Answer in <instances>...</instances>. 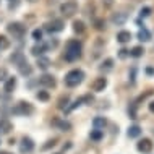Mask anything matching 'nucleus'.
I'll return each instance as SVG.
<instances>
[{
  "label": "nucleus",
  "mask_w": 154,
  "mask_h": 154,
  "mask_svg": "<svg viewBox=\"0 0 154 154\" xmlns=\"http://www.w3.org/2000/svg\"><path fill=\"white\" fill-rule=\"evenodd\" d=\"M83 54V45L78 39H70L65 45V60L66 62H76L78 59H81Z\"/></svg>",
  "instance_id": "obj_1"
},
{
  "label": "nucleus",
  "mask_w": 154,
  "mask_h": 154,
  "mask_svg": "<svg viewBox=\"0 0 154 154\" xmlns=\"http://www.w3.org/2000/svg\"><path fill=\"white\" fill-rule=\"evenodd\" d=\"M83 80H85V72L80 70V68H73L65 75L63 83H65V86H68V88H76L78 85L83 83Z\"/></svg>",
  "instance_id": "obj_2"
},
{
  "label": "nucleus",
  "mask_w": 154,
  "mask_h": 154,
  "mask_svg": "<svg viewBox=\"0 0 154 154\" xmlns=\"http://www.w3.org/2000/svg\"><path fill=\"white\" fill-rule=\"evenodd\" d=\"M11 115H16V117H29V115L34 114V107L32 104L26 102V101H20L18 104H15L10 109Z\"/></svg>",
  "instance_id": "obj_3"
},
{
  "label": "nucleus",
  "mask_w": 154,
  "mask_h": 154,
  "mask_svg": "<svg viewBox=\"0 0 154 154\" xmlns=\"http://www.w3.org/2000/svg\"><path fill=\"white\" fill-rule=\"evenodd\" d=\"M7 31H8V34H11L15 37V39H23V36L26 34V26H24L23 23H18V21H11V23H8V26H7Z\"/></svg>",
  "instance_id": "obj_4"
},
{
  "label": "nucleus",
  "mask_w": 154,
  "mask_h": 154,
  "mask_svg": "<svg viewBox=\"0 0 154 154\" xmlns=\"http://www.w3.org/2000/svg\"><path fill=\"white\" fill-rule=\"evenodd\" d=\"M78 11V3L75 0H66L60 5V13L65 18H72V16Z\"/></svg>",
  "instance_id": "obj_5"
},
{
  "label": "nucleus",
  "mask_w": 154,
  "mask_h": 154,
  "mask_svg": "<svg viewBox=\"0 0 154 154\" xmlns=\"http://www.w3.org/2000/svg\"><path fill=\"white\" fill-rule=\"evenodd\" d=\"M34 151V141L29 136H23L21 143H20V152L21 154H29Z\"/></svg>",
  "instance_id": "obj_6"
},
{
  "label": "nucleus",
  "mask_w": 154,
  "mask_h": 154,
  "mask_svg": "<svg viewBox=\"0 0 154 154\" xmlns=\"http://www.w3.org/2000/svg\"><path fill=\"white\" fill-rule=\"evenodd\" d=\"M63 21L59 18H54L52 21H49V23H45V31L47 32H60V31H63Z\"/></svg>",
  "instance_id": "obj_7"
},
{
  "label": "nucleus",
  "mask_w": 154,
  "mask_h": 154,
  "mask_svg": "<svg viewBox=\"0 0 154 154\" xmlns=\"http://www.w3.org/2000/svg\"><path fill=\"white\" fill-rule=\"evenodd\" d=\"M152 141L149 140V138H143V140H140L138 143H136V149L141 152V154H149L152 151Z\"/></svg>",
  "instance_id": "obj_8"
},
{
  "label": "nucleus",
  "mask_w": 154,
  "mask_h": 154,
  "mask_svg": "<svg viewBox=\"0 0 154 154\" xmlns=\"http://www.w3.org/2000/svg\"><path fill=\"white\" fill-rule=\"evenodd\" d=\"M52 127L59 128L60 131H70L73 125L68 122V120H62V119H54L52 120Z\"/></svg>",
  "instance_id": "obj_9"
},
{
  "label": "nucleus",
  "mask_w": 154,
  "mask_h": 154,
  "mask_svg": "<svg viewBox=\"0 0 154 154\" xmlns=\"http://www.w3.org/2000/svg\"><path fill=\"white\" fill-rule=\"evenodd\" d=\"M39 85L42 88H55L57 81L52 75H42V76H39Z\"/></svg>",
  "instance_id": "obj_10"
},
{
  "label": "nucleus",
  "mask_w": 154,
  "mask_h": 154,
  "mask_svg": "<svg viewBox=\"0 0 154 154\" xmlns=\"http://www.w3.org/2000/svg\"><path fill=\"white\" fill-rule=\"evenodd\" d=\"M127 20H128L127 13H123V11H117V13H112L110 21L114 24H117V26H123V24L127 23Z\"/></svg>",
  "instance_id": "obj_11"
},
{
  "label": "nucleus",
  "mask_w": 154,
  "mask_h": 154,
  "mask_svg": "<svg viewBox=\"0 0 154 154\" xmlns=\"http://www.w3.org/2000/svg\"><path fill=\"white\" fill-rule=\"evenodd\" d=\"M47 51H49V45L41 41V42H37L34 47L31 49V54H32V55H36V57H41V55H44Z\"/></svg>",
  "instance_id": "obj_12"
},
{
  "label": "nucleus",
  "mask_w": 154,
  "mask_h": 154,
  "mask_svg": "<svg viewBox=\"0 0 154 154\" xmlns=\"http://www.w3.org/2000/svg\"><path fill=\"white\" fill-rule=\"evenodd\" d=\"M106 86H107V78H104V76H101V78H96V80L93 81V91H96V93H101V91H104L106 89Z\"/></svg>",
  "instance_id": "obj_13"
},
{
  "label": "nucleus",
  "mask_w": 154,
  "mask_h": 154,
  "mask_svg": "<svg viewBox=\"0 0 154 154\" xmlns=\"http://www.w3.org/2000/svg\"><path fill=\"white\" fill-rule=\"evenodd\" d=\"M24 60H26V55H24L23 52H20V51H16V52H13V54L10 55V62H11V63H13L15 66L21 65Z\"/></svg>",
  "instance_id": "obj_14"
},
{
  "label": "nucleus",
  "mask_w": 154,
  "mask_h": 154,
  "mask_svg": "<svg viewBox=\"0 0 154 154\" xmlns=\"http://www.w3.org/2000/svg\"><path fill=\"white\" fill-rule=\"evenodd\" d=\"M11 130H13V125H11L10 120L0 119V135H8Z\"/></svg>",
  "instance_id": "obj_15"
},
{
  "label": "nucleus",
  "mask_w": 154,
  "mask_h": 154,
  "mask_svg": "<svg viewBox=\"0 0 154 154\" xmlns=\"http://www.w3.org/2000/svg\"><path fill=\"white\" fill-rule=\"evenodd\" d=\"M16 68H18V72H20L21 76H31V73H32V66L28 63V60H24L23 63L18 65Z\"/></svg>",
  "instance_id": "obj_16"
},
{
  "label": "nucleus",
  "mask_w": 154,
  "mask_h": 154,
  "mask_svg": "<svg viewBox=\"0 0 154 154\" xmlns=\"http://www.w3.org/2000/svg\"><path fill=\"white\" fill-rule=\"evenodd\" d=\"M15 88H16V78L15 76H8L7 80H5V86H3V91L5 93H13L15 91Z\"/></svg>",
  "instance_id": "obj_17"
},
{
  "label": "nucleus",
  "mask_w": 154,
  "mask_h": 154,
  "mask_svg": "<svg viewBox=\"0 0 154 154\" xmlns=\"http://www.w3.org/2000/svg\"><path fill=\"white\" fill-rule=\"evenodd\" d=\"M107 127V119L106 117H94L93 119V128H97V130H104Z\"/></svg>",
  "instance_id": "obj_18"
},
{
  "label": "nucleus",
  "mask_w": 154,
  "mask_h": 154,
  "mask_svg": "<svg viewBox=\"0 0 154 154\" xmlns=\"http://www.w3.org/2000/svg\"><path fill=\"white\" fill-rule=\"evenodd\" d=\"M141 133H143V130H141L140 125H131V127L128 128L127 135H128V138H140Z\"/></svg>",
  "instance_id": "obj_19"
},
{
  "label": "nucleus",
  "mask_w": 154,
  "mask_h": 154,
  "mask_svg": "<svg viewBox=\"0 0 154 154\" xmlns=\"http://www.w3.org/2000/svg\"><path fill=\"white\" fill-rule=\"evenodd\" d=\"M151 32H149L144 26H141V29L138 31V39L141 41V42H148V41H151Z\"/></svg>",
  "instance_id": "obj_20"
},
{
  "label": "nucleus",
  "mask_w": 154,
  "mask_h": 154,
  "mask_svg": "<svg viewBox=\"0 0 154 154\" xmlns=\"http://www.w3.org/2000/svg\"><path fill=\"white\" fill-rule=\"evenodd\" d=\"M37 68H41V70H47L49 66H51V60L47 59V57H44V55H41V57H37Z\"/></svg>",
  "instance_id": "obj_21"
},
{
  "label": "nucleus",
  "mask_w": 154,
  "mask_h": 154,
  "mask_svg": "<svg viewBox=\"0 0 154 154\" xmlns=\"http://www.w3.org/2000/svg\"><path fill=\"white\" fill-rule=\"evenodd\" d=\"M130 39H131V32L130 31H120L119 34H117V41H119L120 44L130 42Z\"/></svg>",
  "instance_id": "obj_22"
},
{
  "label": "nucleus",
  "mask_w": 154,
  "mask_h": 154,
  "mask_svg": "<svg viewBox=\"0 0 154 154\" xmlns=\"http://www.w3.org/2000/svg\"><path fill=\"white\" fill-rule=\"evenodd\" d=\"M73 31L76 32V34H83V32L86 31L85 23H83L81 20H76V21H73Z\"/></svg>",
  "instance_id": "obj_23"
},
{
  "label": "nucleus",
  "mask_w": 154,
  "mask_h": 154,
  "mask_svg": "<svg viewBox=\"0 0 154 154\" xmlns=\"http://www.w3.org/2000/svg\"><path fill=\"white\" fill-rule=\"evenodd\" d=\"M89 138L97 143V141H101V140L104 138V131H102V130H97V128H94V130H91V133H89Z\"/></svg>",
  "instance_id": "obj_24"
},
{
  "label": "nucleus",
  "mask_w": 154,
  "mask_h": 154,
  "mask_svg": "<svg viewBox=\"0 0 154 154\" xmlns=\"http://www.w3.org/2000/svg\"><path fill=\"white\" fill-rule=\"evenodd\" d=\"M143 54H144V49L141 47V45H136V47H133L131 51H130V55H131V57H135V59L141 57Z\"/></svg>",
  "instance_id": "obj_25"
},
{
  "label": "nucleus",
  "mask_w": 154,
  "mask_h": 154,
  "mask_svg": "<svg viewBox=\"0 0 154 154\" xmlns=\"http://www.w3.org/2000/svg\"><path fill=\"white\" fill-rule=\"evenodd\" d=\"M8 47H10V39L7 36H0V52L7 51Z\"/></svg>",
  "instance_id": "obj_26"
},
{
  "label": "nucleus",
  "mask_w": 154,
  "mask_h": 154,
  "mask_svg": "<svg viewBox=\"0 0 154 154\" xmlns=\"http://www.w3.org/2000/svg\"><path fill=\"white\" fill-rule=\"evenodd\" d=\"M36 97L39 99V101H42V102H47L49 99H51V94L42 89V91H39V93H36Z\"/></svg>",
  "instance_id": "obj_27"
},
{
  "label": "nucleus",
  "mask_w": 154,
  "mask_h": 154,
  "mask_svg": "<svg viewBox=\"0 0 154 154\" xmlns=\"http://www.w3.org/2000/svg\"><path fill=\"white\" fill-rule=\"evenodd\" d=\"M94 28L97 31H102V29H106V20H102V18H99V20H94Z\"/></svg>",
  "instance_id": "obj_28"
},
{
  "label": "nucleus",
  "mask_w": 154,
  "mask_h": 154,
  "mask_svg": "<svg viewBox=\"0 0 154 154\" xmlns=\"http://www.w3.org/2000/svg\"><path fill=\"white\" fill-rule=\"evenodd\" d=\"M68 102H70V97L68 96H62V97L59 99V109L63 110L66 106H68Z\"/></svg>",
  "instance_id": "obj_29"
},
{
  "label": "nucleus",
  "mask_w": 154,
  "mask_h": 154,
  "mask_svg": "<svg viewBox=\"0 0 154 154\" xmlns=\"http://www.w3.org/2000/svg\"><path fill=\"white\" fill-rule=\"evenodd\" d=\"M112 66H114V60H112V59H107L106 62H102V65L99 66V68H101V70H110Z\"/></svg>",
  "instance_id": "obj_30"
},
{
  "label": "nucleus",
  "mask_w": 154,
  "mask_h": 154,
  "mask_svg": "<svg viewBox=\"0 0 154 154\" xmlns=\"http://www.w3.org/2000/svg\"><path fill=\"white\" fill-rule=\"evenodd\" d=\"M32 39H34L36 42H41V41H42V29H34L32 31Z\"/></svg>",
  "instance_id": "obj_31"
},
{
  "label": "nucleus",
  "mask_w": 154,
  "mask_h": 154,
  "mask_svg": "<svg viewBox=\"0 0 154 154\" xmlns=\"http://www.w3.org/2000/svg\"><path fill=\"white\" fill-rule=\"evenodd\" d=\"M151 8H149V7H143V8H141V10H140V16H141V18H146V16H149V15H151Z\"/></svg>",
  "instance_id": "obj_32"
},
{
  "label": "nucleus",
  "mask_w": 154,
  "mask_h": 154,
  "mask_svg": "<svg viewBox=\"0 0 154 154\" xmlns=\"http://www.w3.org/2000/svg\"><path fill=\"white\" fill-rule=\"evenodd\" d=\"M127 57H130V51L128 49H120L119 51V59H127Z\"/></svg>",
  "instance_id": "obj_33"
},
{
  "label": "nucleus",
  "mask_w": 154,
  "mask_h": 154,
  "mask_svg": "<svg viewBox=\"0 0 154 154\" xmlns=\"http://www.w3.org/2000/svg\"><path fill=\"white\" fill-rule=\"evenodd\" d=\"M8 78V72L7 68H0V81H5Z\"/></svg>",
  "instance_id": "obj_34"
},
{
  "label": "nucleus",
  "mask_w": 154,
  "mask_h": 154,
  "mask_svg": "<svg viewBox=\"0 0 154 154\" xmlns=\"http://www.w3.org/2000/svg\"><path fill=\"white\" fill-rule=\"evenodd\" d=\"M54 148V146H55V140H49L47 141V144H45V146H42V151H45V149H49V148Z\"/></svg>",
  "instance_id": "obj_35"
},
{
  "label": "nucleus",
  "mask_w": 154,
  "mask_h": 154,
  "mask_svg": "<svg viewBox=\"0 0 154 154\" xmlns=\"http://www.w3.org/2000/svg\"><path fill=\"white\" fill-rule=\"evenodd\" d=\"M102 5L106 8H110L112 5H114V0H102Z\"/></svg>",
  "instance_id": "obj_36"
},
{
  "label": "nucleus",
  "mask_w": 154,
  "mask_h": 154,
  "mask_svg": "<svg viewBox=\"0 0 154 154\" xmlns=\"http://www.w3.org/2000/svg\"><path fill=\"white\" fill-rule=\"evenodd\" d=\"M135 78H136V68L133 66L131 72H130V80H131V81H135Z\"/></svg>",
  "instance_id": "obj_37"
},
{
  "label": "nucleus",
  "mask_w": 154,
  "mask_h": 154,
  "mask_svg": "<svg viewBox=\"0 0 154 154\" xmlns=\"http://www.w3.org/2000/svg\"><path fill=\"white\" fill-rule=\"evenodd\" d=\"M8 2H10V8H15L20 3V0H8Z\"/></svg>",
  "instance_id": "obj_38"
},
{
  "label": "nucleus",
  "mask_w": 154,
  "mask_h": 154,
  "mask_svg": "<svg viewBox=\"0 0 154 154\" xmlns=\"http://www.w3.org/2000/svg\"><path fill=\"white\" fill-rule=\"evenodd\" d=\"M146 75H149V76H152V75H154V68H152V66H148V68H146Z\"/></svg>",
  "instance_id": "obj_39"
},
{
  "label": "nucleus",
  "mask_w": 154,
  "mask_h": 154,
  "mask_svg": "<svg viewBox=\"0 0 154 154\" xmlns=\"http://www.w3.org/2000/svg\"><path fill=\"white\" fill-rule=\"evenodd\" d=\"M148 109H149V112H152V114H154V101H151L148 104Z\"/></svg>",
  "instance_id": "obj_40"
},
{
  "label": "nucleus",
  "mask_w": 154,
  "mask_h": 154,
  "mask_svg": "<svg viewBox=\"0 0 154 154\" xmlns=\"http://www.w3.org/2000/svg\"><path fill=\"white\" fill-rule=\"evenodd\" d=\"M0 154H11V152H8V151H0Z\"/></svg>",
  "instance_id": "obj_41"
},
{
  "label": "nucleus",
  "mask_w": 154,
  "mask_h": 154,
  "mask_svg": "<svg viewBox=\"0 0 154 154\" xmlns=\"http://www.w3.org/2000/svg\"><path fill=\"white\" fill-rule=\"evenodd\" d=\"M28 2H31V3H32V2H36V0H28Z\"/></svg>",
  "instance_id": "obj_42"
},
{
  "label": "nucleus",
  "mask_w": 154,
  "mask_h": 154,
  "mask_svg": "<svg viewBox=\"0 0 154 154\" xmlns=\"http://www.w3.org/2000/svg\"><path fill=\"white\" fill-rule=\"evenodd\" d=\"M57 154H60V152H57Z\"/></svg>",
  "instance_id": "obj_43"
}]
</instances>
